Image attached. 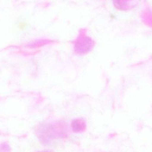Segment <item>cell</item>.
<instances>
[{"instance_id": "6da1fadb", "label": "cell", "mask_w": 152, "mask_h": 152, "mask_svg": "<svg viewBox=\"0 0 152 152\" xmlns=\"http://www.w3.org/2000/svg\"><path fill=\"white\" fill-rule=\"evenodd\" d=\"M93 47V43L90 39L83 38L78 40L75 44V50L77 53L84 54L87 53Z\"/></svg>"}]
</instances>
